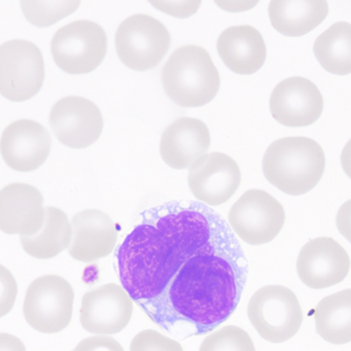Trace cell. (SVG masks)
I'll use <instances>...</instances> for the list:
<instances>
[{"label": "cell", "instance_id": "obj_1", "mask_svg": "<svg viewBox=\"0 0 351 351\" xmlns=\"http://www.w3.org/2000/svg\"><path fill=\"white\" fill-rule=\"evenodd\" d=\"M226 224L203 204L152 210L117 252V276L132 300L148 311L183 263Z\"/></svg>", "mask_w": 351, "mask_h": 351}, {"label": "cell", "instance_id": "obj_2", "mask_svg": "<svg viewBox=\"0 0 351 351\" xmlns=\"http://www.w3.org/2000/svg\"><path fill=\"white\" fill-rule=\"evenodd\" d=\"M247 272V256L224 224L181 265L146 315L161 326L183 322L198 334L212 331L236 311Z\"/></svg>", "mask_w": 351, "mask_h": 351}, {"label": "cell", "instance_id": "obj_3", "mask_svg": "<svg viewBox=\"0 0 351 351\" xmlns=\"http://www.w3.org/2000/svg\"><path fill=\"white\" fill-rule=\"evenodd\" d=\"M262 169L268 182L280 191L288 195H304L323 178L325 152L310 138H282L266 150Z\"/></svg>", "mask_w": 351, "mask_h": 351}, {"label": "cell", "instance_id": "obj_4", "mask_svg": "<svg viewBox=\"0 0 351 351\" xmlns=\"http://www.w3.org/2000/svg\"><path fill=\"white\" fill-rule=\"evenodd\" d=\"M162 86L175 104L196 108L214 100L220 86V73L205 49L188 45L175 49L165 64Z\"/></svg>", "mask_w": 351, "mask_h": 351}, {"label": "cell", "instance_id": "obj_5", "mask_svg": "<svg viewBox=\"0 0 351 351\" xmlns=\"http://www.w3.org/2000/svg\"><path fill=\"white\" fill-rule=\"evenodd\" d=\"M247 315L266 341L282 343L294 337L303 323V311L296 294L280 285L259 289L251 297Z\"/></svg>", "mask_w": 351, "mask_h": 351}, {"label": "cell", "instance_id": "obj_6", "mask_svg": "<svg viewBox=\"0 0 351 351\" xmlns=\"http://www.w3.org/2000/svg\"><path fill=\"white\" fill-rule=\"evenodd\" d=\"M120 60L130 69L148 71L157 67L169 51L166 27L148 14H133L121 23L115 37Z\"/></svg>", "mask_w": 351, "mask_h": 351}, {"label": "cell", "instance_id": "obj_7", "mask_svg": "<svg viewBox=\"0 0 351 351\" xmlns=\"http://www.w3.org/2000/svg\"><path fill=\"white\" fill-rule=\"evenodd\" d=\"M51 51L62 71L73 75L90 73L106 55V33L92 21H74L54 34Z\"/></svg>", "mask_w": 351, "mask_h": 351}, {"label": "cell", "instance_id": "obj_8", "mask_svg": "<svg viewBox=\"0 0 351 351\" xmlns=\"http://www.w3.org/2000/svg\"><path fill=\"white\" fill-rule=\"evenodd\" d=\"M73 302L71 285L61 276L47 274L31 282L23 313L32 329L43 334L59 333L71 322Z\"/></svg>", "mask_w": 351, "mask_h": 351}, {"label": "cell", "instance_id": "obj_9", "mask_svg": "<svg viewBox=\"0 0 351 351\" xmlns=\"http://www.w3.org/2000/svg\"><path fill=\"white\" fill-rule=\"evenodd\" d=\"M228 222L237 237L247 245L271 243L286 222L284 206L261 189L245 192L233 204Z\"/></svg>", "mask_w": 351, "mask_h": 351}, {"label": "cell", "instance_id": "obj_10", "mask_svg": "<svg viewBox=\"0 0 351 351\" xmlns=\"http://www.w3.org/2000/svg\"><path fill=\"white\" fill-rule=\"evenodd\" d=\"M45 63L41 49L25 39L0 45V94L12 102H24L41 90Z\"/></svg>", "mask_w": 351, "mask_h": 351}, {"label": "cell", "instance_id": "obj_11", "mask_svg": "<svg viewBox=\"0 0 351 351\" xmlns=\"http://www.w3.org/2000/svg\"><path fill=\"white\" fill-rule=\"evenodd\" d=\"M133 300L115 282L103 285L82 296L80 322L87 332L111 336L123 331L131 321Z\"/></svg>", "mask_w": 351, "mask_h": 351}, {"label": "cell", "instance_id": "obj_12", "mask_svg": "<svg viewBox=\"0 0 351 351\" xmlns=\"http://www.w3.org/2000/svg\"><path fill=\"white\" fill-rule=\"evenodd\" d=\"M49 125L63 145L73 149H84L100 138L103 130L102 113L88 99L65 97L52 108Z\"/></svg>", "mask_w": 351, "mask_h": 351}, {"label": "cell", "instance_id": "obj_13", "mask_svg": "<svg viewBox=\"0 0 351 351\" xmlns=\"http://www.w3.org/2000/svg\"><path fill=\"white\" fill-rule=\"evenodd\" d=\"M350 266L348 252L332 237H317L308 241L297 259L299 278L313 290H323L343 282Z\"/></svg>", "mask_w": 351, "mask_h": 351}, {"label": "cell", "instance_id": "obj_14", "mask_svg": "<svg viewBox=\"0 0 351 351\" xmlns=\"http://www.w3.org/2000/svg\"><path fill=\"white\" fill-rule=\"evenodd\" d=\"M323 110L324 99L319 88L301 76L282 80L270 97L272 117L286 127H308L319 121Z\"/></svg>", "mask_w": 351, "mask_h": 351}, {"label": "cell", "instance_id": "obj_15", "mask_svg": "<svg viewBox=\"0 0 351 351\" xmlns=\"http://www.w3.org/2000/svg\"><path fill=\"white\" fill-rule=\"evenodd\" d=\"M241 183L237 162L222 152L205 154L191 167L188 184L193 195L210 206L228 202Z\"/></svg>", "mask_w": 351, "mask_h": 351}, {"label": "cell", "instance_id": "obj_16", "mask_svg": "<svg viewBox=\"0 0 351 351\" xmlns=\"http://www.w3.org/2000/svg\"><path fill=\"white\" fill-rule=\"evenodd\" d=\"M49 131L37 121L20 119L5 128L0 152L5 164L18 172H32L45 164L51 152Z\"/></svg>", "mask_w": 351, "mask_h": 351}, {"label": "cell", "instance_id": "obj_17", "mask_svg": "<svg viewBox=\"0 0 351 351\" xmlns=\"http://www.w3.org/2000/svg\"><path fill=\"white\" fill-rule=\"evenodd\" d=\"M43 197L34 186L12 183L0 190V230L6 234L30 237L45 223Z\"/></svg>", "mask_w": 351, "mask_h": 351}, {"label": "cell", "instance_id": "obj_18", "mask_svg": "<svg viewBox=\"0 0 351 351\" xmlns=\"http://www.w3.org/2000/svg\"><path fill=\"white\" fill-rule=\"evenodd\" d=\"M68 253L76 261L90 263L111 255L117 243L113 219L95 208L82 210L72 218Z\"/></svg>", "mask_w": 351, "mask_h": 351}, {"label": "cell", "instance_id": "obj_19", "mask_svg": "<svg viewBox=\"0 0 351 351\" xmlns=\"http://www.w3.org/2000/svg\"><path fill=\"white\" fill-rule=\"evenodd\" d=\"M210 143V130L203 121L181 117L163 132L160 154L167 166L185 170L207 154Z\"/></svg>", "mask_w": 351, "mask_h": 351}, {"label": "cell", "instance_id": "obj_20", "mask_svg": "<svg viewBox=\"0 0 351 351\" xmlns=\"http://www.w3.org/2000/svg\"><path fill=\"white\" fill-rule=\"evenodd\" d=\"M218 53L231 71L251 75L263 67L267 47L259 30L249 25H242L229 27L220 33Z\"/></svg>", "mask_w": 351, "mask_h": 351}, {"label": "cell", "instance_id": "obj_21", "mask_svg": "<svg viewBox=\"0 0 351 351\" xmlns=\"http://www.w3.org/2000/svg\"><path fill=\"white\" fill-rule=\"evenodd\" d=\"M268 12L272 26L280 34L299 37L326 20L329 4L326 0H272Z\"/></svg>", "mask_w": 351, "mask_h": 351}, {"label": "cell", "instance_id": "obj_22", "mask_svg": "<svg viewBox=\"0 0 351 351\" xmlns=\"http://www.w3.org/2000/svg\"><path fill=\"white\" fill-rule=\"evenodd\" d=\"M45 212L43 228L36 234L20 237L24 251L36 259L55 258L71 241L72 228L67 215L56 206H47Z\"/></svg>", "mask_w": 351, "mask_h": 351}, {"label": "cell", "instance_id": "obj_23", "mask_svg": "<svg viewBox=\"0 0 351 351\" xmlns=\"http://www.w3.org/2000/svg\"><path fill=\"white\" fill-rule=\"evenodd\" d=\"M317 333L335 346L351 342V289L321 299L315 311Z\"/></svg>", "mask_w": 351, "mask_h": 351}, {"label": "cell", "instance_id": "obj_24", "mask_svg": "<svg viewBox=\"0 0 351 351\" xmlns=\"http://www.w3.org/2000/svg\"><path fill=\"white\" fill-rule=\"evenodd\" d=\"M321 67L336 75L351 73V24L337 22L321 33L313 45Z\"/></svg>", "mask_w": 351, "mask_h": 351}, {"label": "cell", "instance_id": "obj_25", "mask_svg": "<svg viewBox=\"0 0 351 351\" xmlns=\"http://www.w3.org/2000/svg\"><path fill=\"white\" fill-rule=\"evenodd\" d=\"M80 1H21L25 18L36 27L52 26L76 12Z\"/></svg>", "mask_w": 351, "mask_h": 351}, {"label": "cell", "instance_id": "obj_26", "mask_svg": "<svg viewBox=\"0 0 351 351\" xmlns=\"http://www.w3.org/2000/svg\"><path fill=\"white\" fill-rule=\"evenodd\" d=\"M199 351H257L253 339L242 328L226 326L208 335Z\"/></svg>", "mask_w": 351, "mask_h": 351}, {"label": "cell", "instance_id": "obj_27", "mask_svg": "<svg viewBox=\"0 0 351 351\" xmlns=\"http://www.w3.org/2000/svg\"><path fill=\"white\" fill-rule=\"evenodd\" d=\"M130 351H183L177 340L162 335L155 330H144L132 339Z\"/></svg>", "mask_w": 351, "mask_h": 351}, {"label": "cell", "instance_id": "obj_28", "mask_svg": "<svg viewBox=\"0 0 351 351\" xmlns=\"http://www.w3.org/2000/svg\"><path fill=\"white\" fill-rule=\"evenodd\" d=\"M18 296V284L12 272L0 264V317L10 313Z\"/></svg>", "mask_w": 351, "mask_h": 351}, {"label": "cell", "instance_id": "obj_29", "mask_svg": "<svg viewBox=\"0 0 351 351\" xmlns=\"http://www.w3.org/2000/svg\"><path fill=\"white\" fill-rule=\"evenodd\" d=\"M150 4L177 18H188L197 12L201 1H150Z\"/></svg>", "mask_w": 351, "mask_h": 351}, {"label": "cell", "instance_id": "obj_30", "mask_svg": "<svg viewBox=\"0 0 351 351\" xmlns=\"http://www.w3.org/2000/svg\"><path fill=\"white\" fill-rule=\"evenodd\" d=\"M72 351H125L111 336L96 335L82 340Z\"/></svg>", "mask_w": 351, "mask_h": 351}, {"label": "cell", "instance_id": "obj_31", "mask_svg": "<svg viewBox=\"0 0 351 351\" xmlns=\"http://www.w3.org/2000/svg\"><path fill=\"white\" fill-rule=\"evenodd\" d=\"M339 232L351 243V199L340 206L336 217Z\"/></svg>", "mask_w": 351, "mask_h": 351}, {"label": "cell", "instance_id": "obj_32", "mask_svg": "<svg viewBox=\"0 0 351 351\" xmlns=\"http://www.w3.org/2000/svg\"><path fill=\"white\" fill-rule=\"evenodd\" d=\"M0 351H26V348L16 336L0 333Z\"/></svg>", "mask_w": 351, "mask_h": 351}, {"label": "cell", "instance_id": "obj_33", "mask_svg": "<svg viewBox=\"0 0 351 351\" xmlns=\"http://www.w3.org/2000/svg\"><path fill=\"white\" fill-rule=\"evenodd\" d=\"M341 165L344 173L351 179V139L344 146L341 154Z\"/></svg>", "mask_w": 351, "mask_h": 351}]
</instances>
